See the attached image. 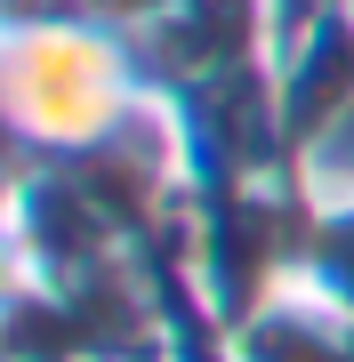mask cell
<instances>
[{
	"instance_id": "obj_3",
	"label": "cell",
	"mask_w": 354,
	"mask_h": 362,
	"mask_svg": "<svg viewBox=\"0 0 354 362\" xmlns=\"http://www.w3.org/2000/svg\"><path fill=\"white\" fill-rule=\"evenodd\" d=\"M338 8H346V25H354V0H338Z\"/></svg>"
},
{
	"instance_id": "obj_1",
	"label": "cell",
	"mask_w": 354,
	"mask_h": 362,
	"mask_svg": "<svg viewBox=\"0 0 354 362\" xmlns=\"http://www.w3.org/2000/svg\"><path fill=\"white\" fill-rule=\"evenodd\" d=\"M170 105L137 25L89 8H0V137L40 177L129 145Z\"/></svg>"
},
{
	"instance_id": "obj_2",
	"label": "cell",
	"mask_w": 354,
	"mask_h": 362,
	"mask_svg": "<svg viewBox=\"0 0 354 362\" xmlns=\"http://www.w3.org/2000/svg\"><path fill=\"white\" fill-rule=\"evenodd\" d=\"M49 298V274H40V250L25 233V209H0V346L16 338V322Z\"/></svg>"
}]
</instances>
